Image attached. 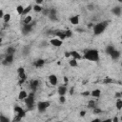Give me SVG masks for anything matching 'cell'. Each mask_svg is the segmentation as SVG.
Returning a JSON list of instances; mask_svg holds the SVG:
<instances>
[{
    "label": "cell",
    "mask_w": 122,
    "mask_h": 122,
    "mask_svg": "<svg viewBox=\"0 0 122 122\" xmlns=\"http://www.w3.org/2000/svg\"><path fill=\"white\" fill-rule=\"evenodd\" d=\"M120 55H121L120 51H119L118 50H116V49H114V50L111 52V54H110V56H111V58H112V60H117V59L120 57Z\"/></svg>",
    "instance_id": "15"
},
{
    "label": "cell",
    "mask_w": 122,
    "mask_h": 122,
    "mask_svg": "<svg viewBox=\"0 0 122 122\" xmlns=\"http://www.w3.org/2000/svg\"><path fill=\"white\" fill-rule=\"evenodd\" d=\"M29 52H30V48L29 47H24L23 50H22V55L27 56L29 54Z\"/></svg>",
    "instance_id": "31"
},
{
    "label": "cell",
    "mask_w": 122,
    "mask_h": 122,
    "mask_svg": "<svg viewBox=\"0 0 122 122\" xmlns=\"http://www.w3.org/2000/svg\"><path fill=\"white\" fill-rule=\"evenodd\" d=\"M15 10H16V12H17L19 15H22V14H23V11H24V10H25V7H23L22 5H18V6L15 8Z\"/></svg>",
    "instance_id": "28"
},
{
    "label": "cell",
    "mask_w": 122,
    "mask_h": 122,
    "mask_svg": "<svg viewBox=\"0 0 122 122\" xmlns=\"http://www.w3.org/2000/svg\"><path fill=\"white\" fill-rule=\"evenodd\" d=\"M64 56L66 57V58H71V51H65L64 52Z\"/></svg>",
    "instance_id": "40"
},
{
    "label": "cell",
    "mask_w": 122,
    "mask_h": 122,
    "mask_svg": "<svg viewBox=\"0 0 122 122\" xmlns=\"http://www.w3.org/2000/svg\"><path fill=\"white\" fill-rule=\"evenodd\" d=\"M28 95H29V93H28L26 91L22 90V91H20L19 93H18V99H19V100H25V99L28 97Z\"/></svg>",
    "instance_id": "20"
},
{
    "label": "cell",
    "mask_w": 122,
    "mask_h": 122,
    "mask_svg": "<svg viewBox=\"0 0 122 122\" xmlns=\"http://www.w3.org/2000/svg\"><path fill=\"white\" fill-rule=\"evenodd\" d=\"M92 112H93L94 114H99V113L102 112V110H101L99 107H95V108L92 109Z\"/></svg>",
    "instance_id": "32"
},
{
    "label": "cell",
    "mask_w": 122,
    "mask_h": 122,
    "mask_svg": "<svg viewBox=\"0 0 122 122\" xmlns=\"http://www.w3.org/2000/svg\"><path fill=\"white\" fill-rule=\"evenodd\" d=\"M65 33H66V35H67V38H70V37H71V36H72V31H71V30H65Z\"/></svg>",
    "instance_id": "37"
},
{
    "label": "cell",
    "mask_w": 122,
    "mask_h": 122,
    "mask_svg": "<svg viewBox=\"0 0 122 122\" xmlns=\"http://www.w3.org/2000/svg\"><path fill=\"white\" fill-rule=\"evenodd\" d=\"M5 14H6V13L4 12V10H3V9H1V10H0V18H1V19H3V17H4V15H5Z\"/></svg>",
    "instance_id": "42"
},
{
    "label": "cell",
    "mask_w": 122,
    "mask_h": 122,
    "mask_svg": "<svg viewBox=\"0 0 122 122\" xmlns=\"http://www.w3.org/2000/svg\"><path fill=\"white\" fill-rule=\"evenodd\" d=\"M48 80H49V83L52 86H56L58 84V77L55 74H50L48 77Z\"/></svg>",
    "instance_id": "11"
},
{
    "label": "cell",
    "mask_w": 122,
    "mask_h": 122,
    "mask_svg": "<svg viewBox=\"0 0 122 122\" xmlns=\"http://www.w3.org/2000/svg\"><path fill=\"white\" fill-rule=\"evenodd\" d=\"M69 65L71 68H77L78 67V60H76L74 58H70L69 59Z\"/></svg>",
    "instance_id": "21"
},
{
    "label": "cell",
    "mask_w": 122,
    "mask_h": 122,
    "mask_svg": "<svg viewBox=\"0 0 122 122\" xmlns=\"http://www.w3.org/2000/svg\"><path fill=\"white\" fill-rule=\"evenodd\" d=\"M71 58H74L76 60H80L81 58H83V56L77 51H71Z\"/></svg>",
    "instance_id": "19"
},
{
    "label": "cell",
    "mask_w": 122,
    "mask_h": 122,
    "mask_svg": "<svg viewBox=\"0 0 122 122\" xmlns=\"http://www.w3.org/2000/svg\"><path fill=\"white\" fill-rule=\"evenodd\" d=\"M47 45H48V42H47V41H43V42L40 44V47H41V48H44V47H46Z\"/></svg>",
    "instance_id": "43"
},
{
    "label": "cell",
    "mask_w": 122,
    "mask_h": 122,
    "mask_svg": "<svg viewBox=\"0 0 122 122\" xmlns=\"http://www.w3.org/2000/svg\"><path fill=\"white\" fill-rule=\"evenodd\" d=\"M24 102H25V105H26V107L28 108V110H32V109L34 108V106H35L34 92H30V93L28 95V97L24 100Z\"/></svg>",
    "instance_id": "4"
},
{
    "label": "cell",
    "mask_w": 122,
    "mask_h": 122,
    "mask_svg": "<svg viewBox=\"0 0 122 122\" xmlns=\"http://www.w3.org/2000/svg\"><path fill=\"white\" fill-rule=\"evenodd\" d=\"M51 106V102L48 100H42V101H38L36 107L39 112H44L48 110V108Z\"/></svg>",
    "instance_id": "5"
},
{
    "label": "cell",
    "mask_w": 122,
    "mask_h": 122,
    "mask_svg": "<svg viewBox=\"0 0 122 122\" xmlns=\"http://www.w3.org/2000/svg\"><path fill=\"white\" fill-rule=\"evenodd\" d=\"M45 60L43 59V58H38V59H36L34 62H33V66L35 67V68H42L44 65H45Z\"/></svg>",
    "instance_id": "16"
},
{
    "label": "cell",
    "mask_w": 122,
    "mask_h": 122,
    "mask_svg": "<svg viewBox=\"0 0 122 122\" xmlns=\"http://www.w3.org/2000/svg\"><path fill=\"white\" fill-rule=\"evenodd\" d=\"M43 10H44V8L41 6V5H38V4H35V5H33V9H32V10L33 11H35V12H42L43 11Z\"/></svg>",
    "instance_id": "22"
},
{
    "label": "cell",
    "mask_w": 122,
    "mask_h": 122,
    "mask_svg": "<svg viewBox=\"0 0 122 122\" xmlns=\"http://www.w3.org/2000/svg\"><path fill=\"white\" fill-rule=\"evenodd\" d=\"M18 77H19V79H24V80H26V79H27V74H26V72L19 73V74H18Z\"/></svg>",
    "instance_id": "35"
},
{
    "label": "cell",
    "mask_w": 122,
    "mask_h": 122,
    "mask_svg": "<svg viewBox=\"0 0 122 122\" xmlns=\"http://www.w3.org/2000/svg\"><path fill=\"white\" fill-rule=\"evenodd\" d=\"M13 111H14V113H15V117L13 118L12 121H20L26 115V111L22 107H20L18 105H15L14 106Z\"/></svg>",
    "instance_id": "3"
},
{
    "label": "cell",
    "mask_w": 122,
    "mask_h": 122,
    "mask_svg": "<svg viewBox=\"0 0 122 122\" xmlns=\"http://www.w3.org/2000/svg\"><path fill=\"white\" fill-rule=\"evenodd\" d=\"M87 10H90V11L94 10V4H93V3H90V4H88V5H87Z\"/></svg>",
    "instance_id": "33"
},
{
    "label": "cell",
    "mask_w": 122,
    "mask_h": 122,
    "mask_svg": "<svg viewBox=\"0 0 122 122\" xmlns=\"http://www.w3.org/2000/svg\"><path fill=\"white\" fill-rule=\"evenodd\" d=\"M35 26V23L34 22H31L30 24H23L22 26V29H21V32L23 35H28L30 34L32 30H33V27Z\"/></svg>",
    "instance_id": "6"
},
{
    "label": "cell",
    "mask_w": 122,
    "mask_h": 122,
    "mask_svg": "<svg viewBox=\"0 0 122 122\" xmlns=\"http://www.w3.org/2000/svg\"><path fill=\"white\" fill-rule=\"evenodd\" d=\"M114 49H115V48H114L113 46H112V45H109V46H107V47H106V50H105V51H106V53H107V54H109V55H110V54H111V52H112V51Z\"/></svg>",
    "instance_id": "30"
},
{
    "label": "cell",
    "mask_w": 122,
    "mask_h": 122,
    "mask_svg": "<svg viewBox=\"0 0 122 122\" xmlns=\"http://www.w3.org/2000/svg\"><path fill=\"white\" fill-rule=\"evenodd\" d=\"M91 95L94 98H99L101 96V90L100 89H94L91 92Z\"/></svg>",
    "instance_id": "18"
},
{
    "label": "cell",
    "mask_w": 122,
    "mask_h": 122,
    "mask_svg": "<svg viewBox=\"0 0 122 122\" xmlns=\"http://www.w3.org/2000/svg\"><path fill=\"white\" fill-rule=\"evenodd\" d=\"M0 122H10V119L7 118V117H5L2 114V115H0Z\"/></svg>",
    "instance_id": "34"
},
{
    "label": "cell",
    "mask_w": 122,
    "mask_h": 122,
    "mask_svg": "<svg viewBox=\"0 0 122 122\" xmlns=\"http://www.w3.org/2000/svg\"><path fill=\"white\" fill-rule=\"evenodd\" d=\"M110 82H112V80H111V79H109V78H108V79L106 78V79L104 80V83H110Z\"/></svg>",
    "instance_id": "49"
},
{
    "label": "cell",
    "mask_w": 122,
    "mask_h": 122,
    "mask_svg": "<svg viewBox=\"0 0 122 122\" xmlns=\"http://www.w3.org/2000/svg\"><path fill=\"white\" fill-rule=\"evenodd\" d=\"M10 18H11V15H10V13H6L5 15H4V17H3V21H4V23H9L10 21Z\"/></svg>",
    "instance_id": "29"
},
{
    "label": "cell",
    "mask_w": 122,
    "mask_h": 122,
    "mask_svg": "<svg viewBox=\"0 0 122 122\" xmlns=\"http://www.w3.org/2000/svg\"><path fill=\"white\" fill-rule=\"evenodd\" d=\"M48 18L51 21H53V22H57L59 20L58 19V15H57V10L55 8H51L50 10V14L48 15Z\"/></svg>",
    "instance_id": "7"
},
{
    "label": "cell",
    "mask_w": 122,
    "mask_h": 122,
    "mask_svg": "<svg viewBox=\"0 0 122 122\" xmlns=\"http://www.w3.org/2000/svg\"><path fill=\"white\" fill-rule=\"evenodd\" d=\"M83 59L88 60V61H92V62H97L100 59L99 51L96 49H90L87 50L84 54H83Z\"/></svg>",
    "instance_id": "1"
},
{
    "label": "cell",
    "mask_w": 122,
    "mask_h": 122,
    "mask_svg": "<svg viewBox=\"0 0 122 122\" xmlns=\"http://www.w3.org/2000/svg\"><path fill=\"white\" fill-rule=\"evenodd\" d=\"M111 11H112V13H113L115 16H120V14H121V12H122V9H121L120 6H115V7H113V8L111 10Z\"/></svg>",
    "instance_id": "17"
},
{
    "label": "cell",
    "mask_w": 122,
    "mask_h": 122,
    "mask_svg": "<svg viewBox=\"0 0 122 122\" xmlns=\"http://www.w3.org/2000/svg\"><path fill=\"white\" fill-rule=\"evenodd\" d=\"M50 10H51V9H45V8H44V10H43V11H42V12L44 13V15L48 16V15L50 14Z\"/></svg>",
    "instance_id": "39"
},
{
    "label": "cell",
    "mask_w": 122,
    "mask_h": 122,
    "mask_svg": "<svg viewBox=\"0 0 122 122\" xmlns=\"http://www.w3.org/2000/svg\"><path fill=\"white\" fill-rule=\"evenodd\" d=\"M69 92H70V94H71V95H72V94H73V87H72V88H71Z\"/></svg>",
    "instance_id": "46"
},
{
    "label": "cell",
    "mask_w": 122,
    "mask_h": 122,
    "mask_svg": "<svg viewBox=\"0 0 122 122\" xmlns=\"http://www.w3.org/2000/svg\"><path fill=\"white\" fill-rule=\"evenodd\" d=\"M87 107L89 108V109H93V108H95V107H97L96 106V102L93 100V99H91V100H89L88 101V104H87Z\"/></svg>",
    "instance_id": "26"
},
{
    "label": "cell",
    "mask_w": 122,
    "mask_h": 122,
    "mask_svg": "<svg viewBox=\"0 0 122 122\" xmlns=\"http://www.w3.org/2000/svg\"><path fill=\"white\" fill-rule=\"evenodd\" d=\"M76 31H78V32H82L83 30H82L81 29H76Z\"/></svg>",
    "instance_id": "50"
},
{
    "label": "cell",
    "mask_w": 122,
    "mask_h": 122,
    "mask_svg": "<svg viewBox=\"0 0 122 122\" xmlns=\"http://www.w3.org/2000/svg\"><path fill=\"white\" fill-rule=\"evenodd\" d=\"M67 92H68V88H67V85H65V84L59 86L57 89V92L59 95H65L67 93Z\"/></svg>",
    "instance_id": "14"
},
{
    "label": "cell",
    "mask_w": 122,
    "mask_h": 122,
    "mask_svg": "<svg viewBox=\"0 0 122 122\" xmlns=\"http://www.w3.org/2000/svg\"><path fill=\"white\" fill-rule=\"evenodd\" d=\"M14 60V54H6L5 58L2 60V64L4 66H10L13 63Z\"/></svg>",
    "instance_id": "8"
},
{
    "label": "cell",
    "mask_w": 122,
    "mask_h": 122,
    "mask_svg": "<svg viewBox=\"0 0 122 122\" xmlns=\"http://www.w3.org/2000/svg\"><path fill=\"white\" fill-rule=\"evenodd\" d=\"M44 2V0H35V3L38 4V5H42Z\"/></svg>",
    "instance_id": "45"
},
{
    "label": "cell",
    "mask_w": 122,
    "mask_h": 122,
    "mask_svg": "<svg viewBox=\"0 0 122 122\" xmlns=\"http://www.w3.org/2000/svg\"><path fill=\"white\" fill-rule=\"evenodd\" d=\"M39 85H40V81L37 80V79H33L30 82V89L31 92H36L37 89L39 88Z\"/></svg>",
    "instance_id": "10"
},
{
    "label": "cell",
    "mask_w": 122,
    "mask_h": 122,
    "mask_svg": "<svg viewBox=\"0 0 122 122\" xmlns=\"http://www.w3.org/2000/svg\"><path fill=\"white\" fill-rule=\"evenodd\" d=\"M54 34H55V36H56V37H58L59 39L63 40V41H64V40L67 38V35H66V33H65V30H56V31L54 32Z\"/></svg>",
    "instance_id": "12"
},
{
    "label": "cell",
    "mask_w": 122,
    "mask_h": 122,
    "mask_svg": "<svg viewBox=\"0 0 122 122\" xmlns=\"http://www.w3.org/2000/svg\"><path fill=\"white\" fill-rule=\"evenodd\" d=\"M114 97H115L116 99H117V98H122V92H115Z\"/></svg>",
    "instance_id": "41"
},
{
    "label": "cell",
    "mask_w": 122,
    "mask_h": 122,
    "mask_svg": "<svg viewBox=\"0 0 122 122\" xmlns=\"http://www.w3.org/2000/svg\"><path fill=\"white\" fill-rule=\"evenodd\" d=\"M50 44H51V46L55 47V48H59V47L62 46V44H63V40L59 39L58 37H54V38H51V39L50 40Z\"/></svg>",
    "instance_id": "9"
},
{
    "label": "cell",
    "mask_w": 122,
    "mask_h": 122,
    "mask_svg": "<svg viewBox=\"0 0 122 122\" xmlns=\"http://www.w3.org/2000/svg\"><path fill=\"white\" fill-rule=\"evenodd\" d=\"M23 72H25V69H24L23 67H19V68H17V74H19V73H23Z\"/></svg>",
    "instance_id": "38"
},
{
    "label": "cell",
    "mask_w": 122,
    "mask_h": 122,
    "mask_svg": "<svg viewBox=\"0 0 122 122\" xmlns=\"http://www.w3.org/2000/svg\"><path fill=\"white\" fill-rule=\"evenodd\" d=\"M118 2H120V3H122V0H118Z\"/></svg>",
    "instance_id": "52"
},
{
    "label": "cell",
    "mask_w": 122,
    "mask_h": 122,
    "mask_svg": "<svg viewBox=\"0 0 122 122\" xmlns=\"http://www.w3.org/2000/svg\"><path fill=\"white\" fill-rule=\"evenodd\" d=\"M15 52H16V49L12 46L8 47L6 50V54H15Z\"/></svg>",
    "instance_id": "24"
},
{
    "label": "cell",
    "mask_w": 122,
    "mask_h": 122,
    "mask_svg": "<svg viewBox=\"0 0 122 122\" xmlns=\"http://www.w3.org/2000/svg\"><path fill=\"white\" fill-rule=\"evenodd\" d=\"M64 82H65V83H64L65 85H68V78H67L66 76L64 77Z\"/></svg>",
    "instance_id": "48"
},
{
    "label": "cell",
    "mask_w": 122,
    "mask_h": 122,
    "mask_svg": "<svg viewBox=\"0 0 122 122\" xmlns=\"http://www.w3.org/2000/svg\"><path fill=\"white\" fill-rule=\"evenodd\" d=\"M115 107L118 111L122 110V98H117L115 102Z\"/></svg>",
    "instance_id": "27"
},
{
    "label": "cell",
    "mask_w": 122,
    "mask_h": 122,
    "mask_svg": "<svg viewBox=\"0 0 122 122\" xmlns=\"http://www.w3.org/2000/svg\"><path fill=\"white\" fill-rule=\"evenodd\" d=\"M79 20H80V18H79V15H77V14L76 15H72V16H71L69 18L70 23L71 25H74V26H76V25L79 24Z\"/></svg>",
    "instance_id": "13"
},
{
    "label": "cell",
    "mask_w": 122,
    "mask_h": 122,
    "mask_svg": "<svg viewBox=\"0 0 122 122\" xmlns=\"http://www.w3.org/2000/svg\"><path fill=\"white\" fill-rule=\"evenodd\" d=\"M32 22V16L30 14H28L25 16V18L23 19V24H30Z\"/></svg>",
    "instance_id": "25"
},
{
    "label": "cell",
    "mask_w": 122,
    "mask_h": 122,
    "mask_svg": "<svg viewBox=\"0 0 122 122\" xmlns=\"http://www.w3.org/2000/svg\"><path fill=\"white\" fill-rule=\"evenodd\" d=\"M79 115H80L81 117L85 116V115H86V111H81V112H79Z\"/></svg>",
    "instance_id": "44"
},
{
    "label": "cell",
    "mask_w": 122,
    "mask_h": 122,
    "mask_svg": "<svg viewBox=\"0 0 122 122\" xmlns=\"http://www.w3.org/2000/svg\"><path fill=\"white\" fill-rule=\"evenodd\" d=\"M85 1H87V0H85Z\"/></svg>",
    "instance_id": "53"
},
{
    "label": "cell",
    "mask_w": 122,
    "mask_h": 122,
    "mask_svg": "<svg viewBox=\"0 0 122 122\" xmlns=\"http://www.w3.org/2000/svg\"><path fill=\"white\" fill-rule=\"evenodd\" d=\"M59 102H60L61 104H64V103L66 102V97H65V95H59Z\"/></svg>",
    "instance_id": "36"
},
{
    "label": "cell",
    "mask_w": 122,
    "mask_h": 122,
    "mask_svg": "<svg viewBox=\"0 0 122 122\" xmlns=\"http://www.w3.org/2000/svg\"><path fill=\"white\" fill-rule=\"evenodd\" d=\"M112 121H118V118H117V117H114V118L112 119Z\"/></svg>",
    "instance_id": "51"
},
{
    "label": "cell",
    "mask_w": 122,
    "mask_h": 122,
    "mask_svg": "<svg viewBox=\"0 0 122 122\" xmlns=\"http://www.w3.org/2000/svg\"><path fill=\"white\" fill-rule=\"evenodd\" d=\"M32 9H33V6H31V5H29V6H27V7H25V10H24V11H23V14L22 15H28V14H30V12L32 10Z\"/></svg>",
    "instance_id": "23"
},
{
    "label": "cell",
    "mask_w": 122,
    "mask_h": 122,
    "mask_svg": "<svg viewBox=\"0 0 122 122\" xmlns=\"http://www.w3.org/2000/svg\"><path fill=\"white\" fill-rule=\"evenodd\" d=\"M108 25H109L108 21H101V22L96 23L95 25L92 26V32H93V34L96 35V36L102 34L105 31V30L107 29Z\"/></svg>",
    "instance_id": "2"
},
{
    "label": "cell",
    "mask_w": 122,
    "mask_h": 122,
    "mask_svg": "<svg viewBox=\"0 0 122 122\" xmlns=\"http://www.w3.org/2000/svg\"><path fill=\"white\" fill-rule=\"evenodd\" d=\"M82 95H91V92H83Z\"/></svg>",
    "instance_id": "47"
}]
</instances>
